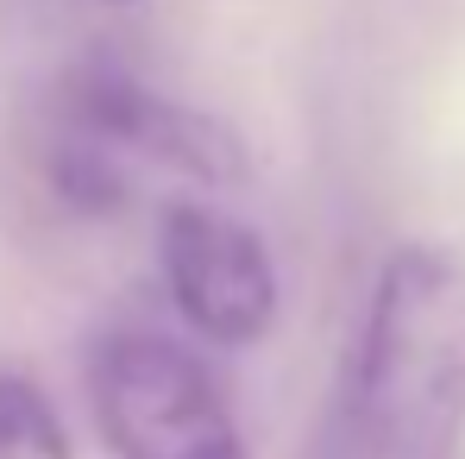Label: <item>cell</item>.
Instances as JSON below:
<instances>
[{
    "instance_id": "cell-1",
    "label": "cell",
    "mask_w": 465,
    "mask_h": 459,
    "mask_svg": "<svg viewBox=\"0 0 465 459\" xmlns=\"http://www.w3.org/2000/svg\"><path fill=\"white\" fill-rule=\"evenodd\" d=\"M465 441V252L409 239L378 264L309 459H453Z\"/></svg>"
},
{
    "instance_id": "cell-2",
    "label": "cell",
    "mask_w": 465,
    "mask_h": 459,
    "mask_svg": "<svg viewBox=\"0 0 465 459\" xmlns=\"http://www.w3.org/2000/svg\"><path fill=\"white\" fill-rule=\"evenodd\" d=\"M82 384L114 459H252L208 365L152 327L94 334Z\"/></svg>"
},
{
    "instance_id": "cell-3",
    "label": "cell",
    "mask_w": 465,
    "mask_h": 459,
    "mask_svg": "<svg viewBox=\"0 0 465 459\" xmlns=\"http://www.w3.org/2000/svg\"><path fill=\"white\" fill-rule=\"evenodd\" d=\"M51 107H57L64 133L101 139L120 157L163 164V170H176L202 189H245L252 183V152H245L232 120L157 95L152 82H139L114 57H76L57 76Z\"/></svg>"
},
{
    "instance_id": "cell-4",
    "label": "cell",
    "mask_w": 465,
    "mask_h": 459,
    "mask_svg": "<svg viewBox=\"0 0 465 459\" xmlns=\"http://www.w3.org/2000/svg\"><path fill=\"white\" fill-rule=\"evenodd\" d=\"M157 264H163L170 308L189 321L195 340L239 353L277 327L283 284H277L271 245L245 221L208 202H170L157 221Z\"/></svg>"
},
{
    "instance_id": "cell-5",
    "label": "cell",
    "mask_w": 465,
    "mask_h": 459,
    "mask_svg": "<svg viewBox=\"0 0 465 459\" xmlns=\"http://www.w3.org/2000/svg\"><path fill=\"white\" fill-rule=\"evenodd\" d=\"M45 183H51L57 208H70L82 221H107V215H126V202H133V157L57 126V139L45 152Z\"/></svg>"
},
{
    "instance_id": "cell-6",
    "label": "cell",
    "mask_w": 465,
    "mask_h": 459,
    "mask_svg": "<svg viewBox=\"0 0 465 459\" xmlns=\"http://www.w3.org/2000/svg\"><path fill=\"white\" fill-rule=\"evenodd\" d=\"M0 459H76L57 403L25 372H0Z\"/></svg>"
},
{
    "instance_id": "cell-7",
    "label": "cell",
    "mask_w": 465,
    "mask_h": 459,
    "mask_svg": "<svg viewBox=\"0 0 465 459\" xmlns=\"http://www.w3.org/2000/svg\"><path fill=\"white\" fill-rule=\"evenodd\" d=\"M107 6H133V0H107Z\"/></svg>"
}]
</instances>
